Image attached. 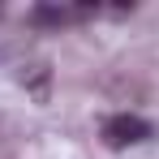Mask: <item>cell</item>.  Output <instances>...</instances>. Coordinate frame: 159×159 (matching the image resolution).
<instances>
[{"mask_svg": "<svg viewBox=\"0 0 159 159\" xmlns=\"http://www.w3.org/2000/svg\"><path fill=\"white\" fill-rule=\"evenodd\" d=\"M26 22L34 30H60L69 22H78V9H65V4H34L26 13Z\"/></svg>", "mask_w": 159, "mask_h": 159, "instance_id": "cell-2", "label": "cell"}, {"mask_svg": "<svg viewBox=\"0 0 159 159\" xmlns=\"http://www.w3.org/2000/svg\"><path fill=\"white\" fill-rule=\"evenodd\" d=\"M151 120H142V116H133V112H116V116H107L103 120V142L112 151H125V146H138V142H146L151 138Z\"/></svg>", "mask_w": 159, "mask_h": 159, "instance_id": "cell-1", "label": "cell"}, {"mask_svg": "<svg viewBox=\"0 0 159 159\" xmlns=\"http://www.w3.org/2000/svg\"><path fill=\"white\" fill-rule=\"evenodd\" d=\"M22 86L30 90V99H34V103H48V99H52V69H48L43 60H39V65H30L26 73H22Z\"/></svg>", "mask_w": 159, "mask_h": 159, "instance_id": "cell-3", "label": "cell"}]
</instances>
